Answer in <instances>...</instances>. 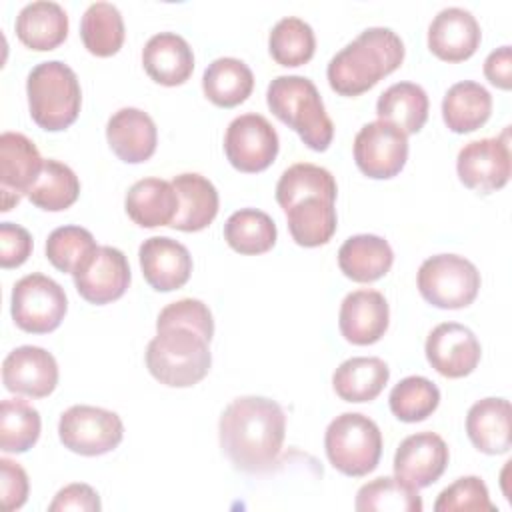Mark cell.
I'll use <instances>...</instances> for the list:
<instances>
[{
	"instance_id": "47",
	"label": "cell",
	"mask_w": 512,
	"mask_h": 512,
	"mask_svg": "<svg viewBox=\"0 0 512 512\" xmlns=\"http://www.w3.org/2000/svg\"><path fill=\"white\" fill-rule=\"evenodd\" d=\"M484 76L490 84L502 90L512 88V48L500 46L484 60Z\"/></svg>"
},
{
	"instance_id": "9",
	"label": "cell",
	"mask_w": 512,
	"mask_h": 512,
	"mask_svg": "<svg viewBox=\"0 0 512 512\" xmlns=\"http://www.w3.org/2000/svg\"><path fill=\"white\" fill-rule=\"evenodd\" d=\"M58 436L64 448L80 456H100L112 452L124 438V424L112 410L76 404L58 422Z\"/></svg>"
},
{
	"instance_id": "24",
	"label": "cell",
	"mask_w": 512,
	"mask_h": 512,
	"mask_svg": "<svg viewBox=\"0 0 512 512\" xmlns=\"http://www.w3.org/2000/svg\"><path fill=\"white\" fill-rule=\"evenodd\" d=\"M510 402L506 398H482L466 414V434L484 454H506L512 446Z\"/></svg>"
},
{
	"instance_id": "26",
	"label": "cell",
	"mask_w": 512,
	"mask_h": 512,
	"mask_svg": "<svg viewBox=\"0 0 512 512\" xmlns=\"http://www.w3.org/2000/svg\"><path fill=\"white\" fill-rule=\"evenodd\" d=\"M16 36L32 50H54L68 36V14L58 2L36 0L16 16Z\"/></svg>"
},
{
	"instance_id": "12",
	"label": "cell",
	"mask_w": 512,
	"mask_h": 512,
	"mask_svg": "<svg viewBox=\"0 0 512 512\" xmlns=\"http://www.w3.org/2000/svg\"><path fill=\"white\" fill-rule=\"evenodd\" d=\"M460 182L480 194L500 190L510 180L508 130L496 138H480L464 144L456 158Z\"/></svg>"
},
{
	"instance_id": "32",
	"label": "cell",
	"mask_w": 512,
	"mask_h": 512,
	"mask_svg": "<svg viewBox=\"0 0 512 512\" xmlns=\"http://www.w3.org/2000/svg\"><path fill=\"white\" fill-rule=\"evenodd\" d=\"M286 220L292 240L304 248L330 242L338 226L334 202L318 196H308L292 204L286 210Z\"/></svg>"
},
{
	"instance_id": "38",
	"label": "cell",
	"mask_w": 512,
	"mask_h": 512,
	"mask_svg": "<svg viewBox=\"0 0 512 512\" xmlns=\"http://www.w3.org/2000/svg\"><path fill=\"white\" fill-rule=\"evenodd\" d=\"M38 410L22 398H6L0 404V448L10 454L30 450L40 436Z\"/></svg>"
},
{
	"instance_id": "27",
	"label": "cell",
	"mask_w": 512,
	"mask_h": 512,
	"mask_svg": "<svg viewBox=\"0 0 512 512\" xmlns=\"http://www.w3.org/2000/svg\"><path fill=\"white\" fill-rule=\"evenodd\" d=\"M394 262V252L382 236L356 234L344 240L338 250L342 274L354 282H374L382 278Z\"/></svg>"
},
{
	"instance_id": "29",
	"label": "cell",
	"mask_w": 512,
	"mask_h": 512,
	"mask_svg": "<svg viewBox=\"0 0 512 512\" xmlns=\"http://www.w3.org/2000/svg\"><path fill=\"white\" fill-rule=\"evenodd\" d=\"M390 368L376 356H354L344 360L332 374L334 392L346 402H370L388 384Z\"/></svg>"
},
{
	"instance_id": "25",
	"label": "cell",
	"mask_w": 512,
	"mask_h": 512,
	"mask_svg": "<svg viewBox=\"0 0 512 512\" xmlns=\"http://www.w3.org/2000/svg\"><path fill=\"white\" fill-rule=\"evenodd\" d=\"M124 208L130 220L142 228L170 226L178 214V194L172 182L142 178L130 186Z\"/></svg>"
},
{
	"instance_id": "8",
	"label": "cell",
	"mask_w": 512,
	"mask_h": 512,
	"mask_svg": "<svg viewBox=\"0 0 512 512\" xmlns=\"http://www.w3.org/2000/svg\"><path fill=\"white\" fill-rule=\"evenodd\" d=\"M68 310L64 288L44 276L26 274L12 288V318L16 326L30 334H48L56 330Z\"/></svg>"
},
{
	"instance_id": "7",
	"label": "cell",
	"mask_w": 512,
	"mask_h": 512,
	"mask_svg": "<svg viewBox=\"0 0 512 512\" xmlns=\"http://www.w3.org/2000/svg\"><path fill=\"white\" fill-rule=\"evenodd\" d=\"M480 282L478 268L458 254H436L426 258L416 276L422 298L442 310L470 306L478 296Z\"/></svg>"
},
{
	"instance_id": "15",
	"label": "cell",
	"mask_w": 512,
	"mask_h": 512,
	"mask_svg": "<svg viewBox=\"0 0 512 512\" xmlns=\"http://www.w3.org/2000/svg\"><path fill=\"white\" fill-rule=\"evenodd\" d=\"M426 360L446 378H464L480 362L482 348L474 332L458 322H442L426 338Z\"/></svg>"
},
{
	"instance_id": "36",
	"label": "cell",
	"mask_w": 512,
	"mask_h": 512,
	"mask_svg": "<svg viewBox=\"0 0 512 512\" xmlns=\"http://www.w3.org/2000/svg\"><path fill=\"white\" fill-rule=\"evenodd\" d=\"M354 506L358 512H422V498L398 476H380L358 490Z\"/></svg>"
},
{
	"instance_id": "10",
	"label": "cell",
	"mask_w": 512,
	"mask_h": 512,
	"mask_svg": "<svg viewBox=\"0 0 512 512\" xmlns=\"http://www.w3.org/2000/svg\"><path fill=\"white\" fill-rule=\"evenodd\" d=\"M280 142L274 126L256 112L236 116L224 134L228 162L246 174L266 170L278 154Z\"/></svg>"
},
{
	"instance_id": "21",
	"label": "cell",
	"mask_w": 512,
	"mask_h": 512,
	"mask_svg": "<svg viewBox=\"0 0 512 512\" xmlns=\"http://www.w3.org/2000/svg\"><path fill=\"white\" fill-rule=\"evenodd\" d=\"M106 140L122 162L140 164L156 152L158 130L150 114L126 106L110 116L106 124Z\"/></svg>"
},
{
	"instance_id": "37",
	"label": "cell",
	"mask_w": 512,
	"mask_h": 512,
	"mask_svg": "<svg viewBox=\"0 0 512 512\" xmlns=\"http://www.w3.org/2000/svg\"><path fill=\"white\" fill-rule=\"evenodd\" d=\"M80 196V180L74 170L58 160H44V168L28 192V200L48 212L70 208Z\"/></svg>"
},
{
	"instance_id": "34",
	"label": "cell",
	"mask_w": 512,
	"mask_h": 512,
	"mask_svg": "<svg viewBox=\"0 0 512 512\" xmlns=\"http://www.w3.org/2000/svg\"><path fill=\"white\" fill-rule=\"evenodd\" d=\"M338 186L334 176L316 164L310 162H298L286 168L276 184V202L286 212L292 204H296L302 198L318 196L336 202Z\"/></svg>"
},
{
	"instance_id": "40",
	"label": "cell",
	"mask_w": 512,
	"mask_h": 512,
	"mask_svg": "<svg viewBox=\"0 0 512 512\" xmlns=\"http://www.w3.org/2000/svg\"><path fill=\"white\" fill-rule=\"evenodd\" d=\"M392 414L402 422H422L440 404L438 386L424 376H406L388 396Z\"/></svg>"
},
{
	"instance_id": "22",
	"label": "cell",
	"mask_w": 512,
	"mask_h": 512,
	"mask_svg": "<svg viewBox=\"0 0 512 512\" xmlns=\"http://www.w3.org/2000/svg\"><path fill=\"white\" fill-rule=\"evenodd\" d=\"M146 74L162 86L184 84L194 70L190 44L176 32H158L142 48Z\"/></svg>"
},
{
	"instance_id": "43",
	"label": "cell",
	"mask_w": 512,
	"mask_h": 512,
	"mask_svg": "<svg viewBox=\"0 0 512 512\" xmlns=\"http://www.w3.org/2000/svg\"><path fill=\"white\" fill-rule=\"evenodd\" d=\"M166 326H184L202 334L208 342L214 336V318L210 308L198 298H182L164 306L156 320V330Z\"/></svg>"
},
{
	"instance_id": "45",
	"label": "cell",
	"mask_w": 512,
	"mask_h": 512,
	"mask_svg": "<svg viewBox=\"0 0 512 512\" xmlns=\"http://www.w3.org/2000/svg\"><path fill=\"white\" fill-rule=\"evenodd\" d=\"M32 254V236L26 228L0 222V264L2 268L22 266Z\"/></svg>"
},
{
	"instance_id": "3",
	"label": "cell",
	"mask_w": 512,
	"mask_h": 512,
	"mask_svg": "<svg viewBox=\"0 0 512 512\" xmlns=\"http://www.w3.org/2000/svg\"><path fill=\"white\" fill-rule=\"evenodd\" d=\"M266 102L272 114L288 128L298 132L302 142L324 152L334 138V124L326 114L316 84L298 74L276 76L266 90Z\"/></svg>"
},
{
	"instance_id": "31",
	"label": "cell",
	"mask_w": 512,
	"mask_h": 512,
	"mask_svg": "<svg viewBox=\"0 0 512 512\" xmlns=\"http://www.w3.org/2000/svg\"><path fill=\"white\" fill-rule=\"evenodd\" d=\"M202 90L212 104L220 108H234L252 94L254 74L246 62L232 56H222L206 66Z\"/></svg>"
},
{
	"instance_id": "41",
	"label": "cell",
	"mask_w": 512,
	"mask_h": 512,
	"mask_svg": "<svg viewBox=\"0 0 512 512\" xmlns=\"http://www.w3.org/2000/svg\"><path fill=\"white\" fill-rule=\"evenodd\" d=\"M96 248L98 244L90 230L82 226H60L46 240V258L60 272L74 274Z\"/></svg>"
},
{
	"instance_id": "18",
	"label": "cell",
	"mask_w": 512,
	"mask_h": 512,
	"mask_svg": "<svg viewBox=\"0 0 512 512\" xmlns=\"http://www.w3.org/2000/svg\"><path fill=\"white\" fill-rule=\"evenodd\" d=\"M390 308L382 292L372 288H360L340 304L338 326L342 336L356 346H368L378 342L388 330Z\"/></svg>"
},
{
	"instance_id": "39",
	"label": "cell",
	"mask_w": 512,
	"mask_h": 512,
	"mask_svg": "<svg viewBox=\"0 0 512 512\" xmlns=\"http://www.w3.org/2000/svg\"><path fill=\"white\" fill-rule=\"evenodd\" d=\"M268 50L280 66H302L314 56V30L302 18L284 16L272 26L268 36Z\"/></svg>"
},
{
	"instance_id": "13",
	"label": "cell",
	"mask_w": 512,
	"mask_h": 512,
	"mask_svg": "<svg viewBox=\"0 0 512 512\" xmlns=\"http://www.w3.org/2000/svg\"><path fill=\"white\" fill-rule=\"evenodd\" d=\"M78 294L96 306L124 296L130 284V264L122 250L98 246L72 274Z\"/></svg>"
},
{
	"instance_id": "33",
	"label": "cell",
	"mask_w": 512,
	"mask_h": 512,
	"mask_svg": "<svg viewBox=\"0 0 512 512\" xmlns=\"http://www.w3.org/2000/svg\"><path fill=\"white\" fill-rule=\"evenodd\" d=\"M124 18L110 2H94L86 8L80 22L84 48L100 58L116 54L124 44Z\"/></svg>"
},
{
	"instance_id": "1",
	"label": "cell",
	"mask_w": 512,
	"mask_h": 512,
	"mask_svg": "<svg viewBox=\"0 0 512 512\" xmlns=\"http://www.w3.org/2000/svg\"><path fill=\"white\" fill-rule=\"evenodd\" d=\"M218 434L222 452L234 468L260 474L270 470L282 452L286 414L276 400L240 396L224 408Z\"/></svg>"
},
{
	"instance_id": "2",
	"label": "cell",
	"mask_w": 512,
	"mask_h": 512,
	"mask_svg": "<svg viewBox=\"0 0 512 512\" xmlns=\"http://www.w3.org/2000/svg\"><path fill=\"white\" fill-rule=\"evenodd\" d=\"M404 52V42L392 28L370 26L330 58L328 84L340 96H360L392 74Z\"/></svg>"
},
{
	"instance_id": "16",
	"label": "cell",
	"mask_w": 512,
	"mask_h": 512,
	"mask_svg": "<svg viewBox=\"0 0 512 512\" xmlns=\"http://www.w3.org/2000/svg\"><path fill=\"white\" fill-rule=\"evenodd\" d=\"M448 446L436 432H416L406 436L394 454V476L414 488L434 484L448 466Z\"/></svg>"
},
{
	"instance_id": "44",
	"label": "cell",
	"mask_w": 512,
	"mask_h": 512,
	"mask_svg": "<svg viewBox=\"0 0 512 512\" xmlns=\"http://www.w3.org/2000/svg\"><path fill=\"white\" fill-rule=\"evenodd\" d=\"M0 478V496L4 510L12 512L22 508L28 500L30 490L26 470L10 458H0Z\"/></svg>"
},
{
	"instance_id": "6",
	"label": "cell",
	"mask_w": 512,
	"mask_h": 512,
	"mask_svg": "<svg viewBox=\"0 0 512 512\" xmlns=\"http://www.w3.org/2000/svg\"><path fill=\"white\" fill-rule=\"evenodd\" d=\"M324 448L330 464L338 472L360 478L380 462L382 432L372 418L360 412H344L328 424Z\"/></svg>"
},
{
	"instance_id": "23",
	"label": "cell",
	"mask_w": 512,
	"mask_h": 512,
	"mask_svg": "<svg viewBox=\"0 0 512 512\" xmlns=\"http://www.w3.org/2000/svg\"><path fill=\"white\" fill-rule=\"evenodd\" d=\"M172 186L178 194V214L170 226L182 232L204 230L218 214L220 198L216 186L196 172L174 176Z\"/></svg>"
},
{
	"instance_id": "5",
	"label": "cell",
	"mask_w": 512,
	"mask_h": 512,
	"mask_svg": "<svg viewBox=\"0 0 512 512\" xmlns=\"http://www.w3.org/2000/svg\"><path fill=\"white\" fill-rule=\"evenodd\" d=\"M26 94L32 120L48 132L68 128L80 114L82 90L78 76L60 60L36 64L28 74Z\"/></svg>"
},
{
	"instance_id": "14",
	"label": "cell",
	"mask_w": 512,
	"mask_h": 512,
	"mask_svg": "<svg viewBox=\"0 0 512 512\" xmlns=\"http://www.w3.org/2000/svg\"><path fill=\"white\" fill-rule=\"evenodd\" d=\"M44 168L36 144L20 132H2L0 136V192L2 212L12 210L22 196H28Z\"/></svg>"
},
{
	"instance_id": "4",
	"label": "cell",
	"mask_w": 512,
	"mask_h": 512,
	"mask_svg": "<svg viewBox=\"0 0 512 512\" xmlns=\"http://www.w3.org/2000/svg\"><path fill=\"white\" fill-rule=\"evenodd\" d=\"M208 340L192 328H158L146 348V368L162 384L188 388L198 384L212 366Z\"/></svg>"
},
{
	"instance_id": "19",
	"label": "cell",
	"mask_w": 512,
	"mask_h": 512,
	"mask_svg": "<svg viewBox=\"0 0 512 512\" xmlns=\"http://www.w3.org/2000/svg\"><path fill=\"white\" fill-rule=\"evenodd\" d=\"M482 32L474 14L460 6L440 10L428 26V48L444 62L468 60L480 46Z\"/></svg>"
},
{
	"instance_id": "28",
	"label": "cell",
	"mask_w": 512,
	"mask_h": 512,
	"mask_svg": "<svg viewBox=\"0 0 512 512\" xmlns=\"http://www.w3.org/2000/svg\"><path fill=\"white\" fill-rule=\"evenodd\" d=\"M492 114L490 92L472 80L452 84L442 98V118L456 134L474 132L486 124Z\"/></svg>"
},
{
	"instance_id": "11",
	"label": "cell",
	"mask_w": 512,
	"mask_h": 512,
	"mask_svg": "<svg viewBox=\"0 0 512 512\" xmlns=\"http://www.w3.org/2000/svg\"><path fill=\"white\" fill-rule=\"evenodd\" d=\"M354 160L368 178H394L408 160V136L390 122H368L354 138Z\"/></svg>"
},
{
	"instance_id": "30",
	"label": "cell",
	"mask_w": 512,
	"mask_h": 512,
	"mask_svg": "<svg viewBox=\"0 0 512 512\" xmlns=\"http://www.w3.org/2000/svg\"><path fill=\"white\" fill-rule=\"evenodd\" d=\"M428 108V94L416 82H396L388 86L376 102L378 120L394 124L406 136L422 130L428 120Z\"/></svg>"
},
{
	"instance_id": "17",
	"label": "cell",
	"mask_w": 512,
	"mask_h": 512,
	"mask_svg": "<svg viewBox=\"0 0 512 512\" xmlns=\"http://www.w3.org/2000/svg\"><path fill=\"white\" fill-rule=\"evenodd\" d=\"M6 390L30 398H44L58 384L56 358L40 346H18L2 362Z\"/></svg>"
},
{
	"instance_id": "46",
	"label": "cell",
	"mask_w": 512,
	"mask_h": 512,
	"mask_svg": "<svg viewBox=\"0 0 512 512\" xmlns=\"http://www.w3.org/2000/svg\"><path fill=\"white\" fill-rule=\"evenodd\" d=\"M100 508H102V504H100L98 492L84 482H74V484L60 488L48 506L50 512H64V510L98 512Z\"/></svg>"
},
{
	"instance_id": "20",
	"label": "cell",
	"mask_w": 512,
	"mask_h": 512,
	"mask_svg": "<svg viewBox=\"0 0 512 512\" xmlns=\"http://www.w3.org/2000/svg\"><path fill=\"white\" fill-rule=\"evenodd\" d=\"M144 280L158 292L182 288L192 274V256L184 244L168 236H150L138 250Z\"/></svg>"
},
{
	"instance_id": "35",
	"label": "cell",
	"mask_w": 512,
	"mask_h": 512,
	"mask_svg": "<svg viewBox=\"0 0 512 512\" xmlns=\"http://www.w3.org/2000/svg\"><path fill=\"white\" fill-rule=\"evenodd\" d=\"M274 220L256 208H240L224 224V240L240 254H264L276 244Z\"/></svg>"
},
{
	"instance_id": "42",
	"label": "cell",
	"mask_w": 512,
	"mask_h": 512,
	"mask_svg": "<svg viewBox=\"0 0 512 512\" xmlns=\"http://www.w3.org/2000/svg\"><path fill=\"white\" fill-rule=\"evenodd\" d=\"M434 510L436 512H456V510L494 512L496 506L492 504L488 488L482 478L462 476L438 494V498L434 502Z\"/></svg>"
}]
</instances>
